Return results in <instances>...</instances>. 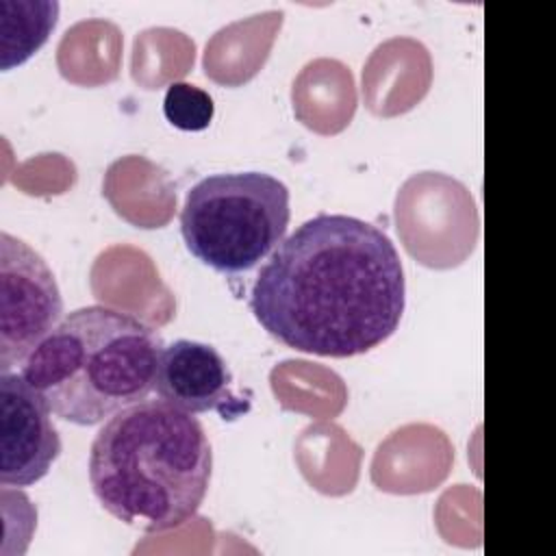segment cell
Segmentation results:
<instances>
[{
	"mask_svg": "<svg viewBox=\"0 0 556 556\" xmlns=\"http://www.w3.org/2000/svg\"><path fill=\"white\" fill-rule=\"evenodd\" d=\"M404 306V267L389 235L341 213L300 224L250 291V308L267 334L291 350L330 358L384 343Z\"/></svg>",
	"mask_w": 556,
	"mask_h": 556,
	"instance_id": "6da1fadb",
	"label": "cell"
},
{
	"mask_svg": "<svg viewBox=\"0 0 556 556\" xmlns=\"http://www.w3.org/2000/svg\"><path fill=\"white\" fill-rule=\"evenodd\" d=\"M211 473L213 450L204 426L161 397L109 417L89 450V484L100 506L143 532L191 521Z\"/></svg>",
	"mask_w": 556,
	"mask_h": 556,
	"instance_id": "7a4b0ae2",
	"label": "cell"
},
{
	"mask_svg": "<svg viewBox=\"0 0 556 556\" xmlns=\"http://www.w3.org/2000/svg\"><path fill=\"white\" fill-rule=\"evenodd\" d=\"M161 334L139 317L102 304L67 313L22 363V376L54 417L96 426L154 391Z\"/></svg>",
	"mask_w": 556,
	"mask_h": 556,
	"instance_id": "3957f363",
	"label": "cell"
},
{
	"mask_svg": "<svg viewBox=\"0 0 556 556\" xmlns=\"http://www.w3.org/2000/svg\"><path fill=\"white\" fill-rule=\"evenodd\" d=\"M289 189L265 172L213 174L195 182L180 211L187 250L219 274H243L285 239Z\"/></svg>",
	"mask_w": 556,
	"mask_h": 556,
	"instance_id": "277c9868",
	"label": "cell"
},
{
	"mask_svg": "<svg viewBox=\"0 0 556 556\" xmlns=\"http://www.w3.org/2000/svg\"><path fill=\"white\" fill-rule=\"evenodd\" d=\"M63 298L46 258L11 232H0V371L22 365L56 328Z\"/></svg>",
	"mask_w": 556,
	"mask_h": 556,
	"instance_id": "5b68a950",
	"label": "cell"
},
{
	"mask_svg": "<svg viewBox=\"0 0 556 556\" xmlns=\"http://www.w3.org/2000/svg\"><path fill=\"white\" fill-rule=\"evenodd\" d=\"M0 484L30 486L39 482L61 454V437L41 393L13 371L0 374Z\"/></svg>",
	"mask_w": 556,
	"mask_h": 556,
	"instance_id": "8992f818",
	"label": "cell"
},
{
	"mask_svg": "<svg viewBox=\"0 0 556 556\" xmlns=\"http://www.w3.org/2000/svg\"><path fill=\"white\" fill-rule=\"evenodd\" d=\"M230 384L232 374L213 345L178 339L163 348L154 391L167 404L191 415L219 410L224 419L235 417L243 406Z\"/></svg>",
	"mask_w": 556,
	"mask_h": 556,
	"instance_id": "52a82bcc",
	"label": "cell"
},
{
	"mask_svg": "<svg viewBox=\"0 0 556 556\" xmlns=\"http://www.w3.org/2000/svg\"><path fill=\"white\" fill-rule=\"evenodd\" d=\"M2 48L0 67L9 72L28 61L50 37L59 20V2L50 0H2Z\"/></svg>",
	"mask_w": 556,
	"mask_h": 556,
	"instance_id": "ba28073f",
	"label": "cell"
},
{
	"mask_svg": "<svg viewBox=\"0 0 556 556\" xmlns=\"http://www.w3.org/2000/svg\"><path fill=\"white\" fill-rule=\"evenodd\" d=\"M163 113L172 126L195 132L208 128L215 115V104L204 89L191 83H172L163 98Z\"/></svg>",
	"mask_w": 556,
	"mask_h": 556,
	"instance_id": "9c48e42d",
	"label": "cell"
}]
</instances>
